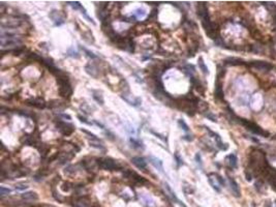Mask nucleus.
<instances>
[{"instance_id":"obj_46","label":"nucleus","mask_w":276,"mask_h":207,"mask_svg":"<svg viewBox=\"0 0 276 207\" xmlns=\"http://www.w3.org/2000/svg\"><path fill=\"white\" fill-rule=\"evenodd\" d=\"M272 15H273V17H274V19L276 20V11H274V13H272Z\"/></svg>"},{"instance_id":"obj_30","label":"nucleus","mask_w":276,"mask_h":207,"mask_svg":"<svg viewBox=\"0 0 276 207\" xmlns=\"http://www.w3.org/2000/svg\"><path fill=\"white\" fill-rule=\"evenodd\" d=\"M130 143L132 144V146H134V148H144V146H143V143L141 141H138V140L136 139H132V138H130Z\"/></svg>"},{"instance_id":"obj_20","label":"nucleus","mask_w":276,"mask_h":207,"mask_svg":"<svg viewBox=\"0 0 276 207\" xmlns=\"http://www.w3.org/2000/svg\"><path fill=\"white\" fill-rule=\"evenodd\" d=\"M59 157V161H60V163L61 164H65L66 162H68V161H70V159L74 157V153L71 152H62L60 153V154L58 155Z\"/></svg>"},{"instance_id":"obj_48","label":"nucleus","mask_w":276,"mask_h":207,"mask_svg":"<svg viewBox=\"0 0 276 207\" xmlns=\"http://www.w3.org/2000/svg\"><path fill=\"white\" fill-rule=\"evenodd\" d=\"M275 204H276V201H275Z\"/></svg>"},{"instance_id":"obj_9","label":"nucleus","mask_w":276,"mask_h":207,"mask_svg":"<svg viewBox=\"0 0 276 207\" xmlns=\"http://www.w3.org/2000/svg\"><path fill=\"white\" fill-rule=\"evenodd\" d=\"M121 98H122L127 104H129L130 106H134V107H137V106L141 105V102H142V100H141L140 98H134V96H132L130 93H126V92L122 93Z\"/></svg>"},{"instance_id":"obj_45","label":"nucleus","mask_w":276,"mask_h":207,"mask_svg":"<svg viewBox=\"0 0 276 207\" xmlns=\"http://www.w3.org/2000/svg\"><path fill=\"white\" fill-rule=\"evenodd\" d=\"M183 139H184V140H187V141H193V138L191 136H184V137H183Z\"/></svg>"},{"instance_id":"obj_34","label":"nucleus","mask_w":276,"mask_h":207,"mask_svg":"<svg viewBox=\"0 0 276 207\" xmlns=\"http://www.w3.org/2000/svg\"><path fill=\"white\" fill-rule=\"evenodd\" d=\"M9 193H11V189H5L4 187H0V196L2 197V198L6 196V195H8Z\"/></svg>"},{"instance_id":"obj_3","label":"nucleus","mask_w":276,"mask_h":207,"mask_svg":"<svg viewBox=\"0 0 276 207\" xmlns=\"http://www.w3.org/2000/svg\"><path fill=\"white\" fill-rule=\"evenodd\" d=\"M97 165L99 168L104 169V170L116 171V170H120V169H121V166L116 162L115 159H110V157H104V159H97Z\"/></svg>"},{"instance_id":"obj_6","label":"nucleus","mask_w":276,"mask_h":207,"mask_svg":"<svg viewBox=\"0 0 276 207\" xmlns=\"http://www.w3.org/2000/svg\"><path fill=\"white\" fill-rule=\"evenodd\" d=\"M49 17L52 19L55 26H60L65 22V17H64V15L62 14L61 11H53L52 13L49 15Z\"/></svg>"},{"instance_id":"obj_27","label":"nucleus","mask_w":276,"mask_h":207,"mask_svg":"<svg viewBox=\"0 0 276 207\" xmlns=\"http://www.w3.org/2000/svg\"><path fill=\"white\" fill-rule=\"evenodd\" d=\"M67 4L69 5V6L73 7L74 9H79V11L83 7L79 1H67Z\"/></svg>"},{"instance_id":"obj_10","label":"nucleus","mask_w":276,"mask_h":207,"mask_svg":"<svg viewBox=\"0 0 276 207\" xmlns=\"http://www.w3.org/2000/svg\"><path fill=\"white\" fill-rule=\"evenodd\" d=\"M163 187H165V193H167V197H169V198H170L171 200L174 201V202H176V203H178V204L180 205L181 207H186L185 205H184L183 203L181 202V201H180L178 198H177L176 194H175L174 192H173V189H171V187H170L169 185H167V183H165H165H163Z\"/></svg>"},{"instance_id":"obj_19","label":"nucleus","mask_w":276,"mask_h":207,"mask_svg":"<svg viewBox=\"0 0 276 207\" xmlns=\"http://www.w3.org/2000/svg\"><path fill=\"white\" fill-rule=\"evenodd\" d=\"M224 63L229 64V65H242L244 64V61L240 58H236V57H230L224 60Z\"/></svg>"},{"instance_id":"obj_24","label":"nucleus","mask_w":276,"mask_h":207,"mask_svg":"<svg viewBox=\"0 0 276 207\" xmlns=\"http://www.w3.org/2000/svg\"><path fill=\"white\" fill-rule=\"evenodd\" d=\"M92 93H93V98H94L96 102L99 104L100 106H104V98H102V92H99V91H94L93 90L92 91Z\"/></svg>"},{"instance_id":"obj_31","label":"nucleus","mask_w":276,"mask_h":207,"mask_svg":"<svg viewBox=\"0 0 276 207\" xmlns=\"http://www.w3.org/2000/svg\"><path fill=\"white\" fill-rule=\"evenodd\" d=\"M134 15L137 17V18H143V17H144V16H145V15H146L145 9H143V8H138L136 11H134Z\"/></svg>"},{"instance_id":"obj_5","label":"nucleus","mask_w":276,"mask_h":207,"mask_svg":"<svg viewBox=\"0 0 276 207\" xmlns=\"http://www.w3.org/2000/svg\"><path fill=\"white\" fill-rule=\"evenodd\" d=\"M56 128L63 136H69V135L73 134L74 131H75V125L71 124V123L65 122V121H61V120H59L58 122L56 123Z\"/></svg>"},{"instance_id":"obj_15","label":"nucleus","mask_w":276,"mask_h":207,"mask_svg":"<svg viewBox=\"0 0 276 207\" xmlns=\"http://www.w3.org/2000/svg\"><path fill=\"white\" fill-rule=\"evenodd\" d=\"M131 163L138 169H141V170L145 169L146 166H147V163H146V161L143 157H132L131 159Z\"/></svg>"},{"instance_id":"obj_11","label":"nucleus","mask_w":276,"mask_h":207,"mask_svg":"<svg viewBox=\"0 0 276 207\" xmlns=\"http://www.w3.org/2000/svg\"><path fill=\"white\" fill-rule=\"evenodd\" d=\"M250 65L256 68V69L264 71V72L270 71L272 68V64H270L269 62H266V61H252L250 63Z\"/></svg>"},{"instance_id":"obj_33","label":"nucleus","mask_w":276,"mask_h":207,"mask_svg":"<svg viewBox=\"0 0 276 207\" xmlns=\"http://www.w3.org/2000/svg\"><path fill=\"white\" fill-rule=\"evenodd\" d=\"M39 152H41V154L46 155L48 152V150H49V147H48L46 144H41V147H39Z\"/></svg>"},{"instance_id":"obj_29","label":"nucleus","mask_w":276,"mask_h":207,"mask_svg":"<svg viewBox=\"0 0 276 207\" xmlns=\"http://www.w3.org/2000/svg\"><path fill=\"white\" fill-rule=\"evenodd\" d=\"M65 174H67V175H73V174H75L76 172H77V167L76 166H68L67 168L65 169Z\"/></svg>"},{"instance_id":"obj_47","label":"nucleus","mask_w":276,"mask_h":207,"mask_svg":"<svg viewBox=\"0 0 276 207\" xmlns=\"http://www.w3.org/2000/svg\"><path fill=\"white\" fill-rule=\"evenodd\" d=\"M39 207H49V206H47V205H39Z\"/></svg>"},{"instance_id":"obj_21","label":"nucleus","mask_w":276,"mask_h":207,"mask_svg":"<svg viewBox=\"0 0 276 207\" xmlns=\"http://www.w3.org/2000/svg\"><path fill=\"white\" fill-rule=\"evenodd\" d=\"M226 162H228V165H229L231 168H236L237 167V156L236 154L232 153V154L228 155L226 156Z\"/></svg>"},{"instance_id":"obj_25","label":"nucleus","mask_w":276,"mask_h":207,"mask_svg":"<svg viewBox=\"0 0 276 207\" xmlns=\"http://www.w3.org/2000/svg\"><path fill=\"white\" fill-rule=\"evenodd\" d=\"M199 66L200 68H201V71L203 72L205 75H208L209 74V71H208V67H207V65L205 64V62H204L203 58H199Z\"/></svg>"},{"instance_id":"obj_40","label":"nucleus","mask_w":276,"mask_h":207,"mask_svg":"<svg viewBox=\"0 0 276 207\" xmlns=\"http://www.w3.org/2000/svg\"><path fill=\"white\" fill-rule=\"evenodd\" d=\"M62 189H63L64 192H68L70 189V183L69 182H64L63 185H62Z\"/></svg>"},{"instance_id":"obj_1","label":"nucleus","mask_w":276,"mask_h":207,"mask_svg":"<svg viewBox=\"0 0 276 207\" xmlns=\"http://www.w3.org/2000/svg\"><path fill=\"white\" fill-rule=\"evenodd\" d=\"M57 84L59 86V94L62 96V98H69L73 94V89H71V85L69 83V80L66 77V75L64 73H62L61 75L57 76Z\"/></svg>"},{"instance_id":"obj_16","label":"nucleus","mask_w":276,"mask_h":207,"mask_svg":"<svg viewBox=\"0 0 276 207\" xmlns=\"http://www.w3.org/2000/svg\"><path fill=\"white\" fill-rule=\"evenodd\" d=\"M228 179H229L230 187H231V189H232V192H233L234 196H235L236 198H239L240 197V189H239V187H238V185H237V182H236L232 177H229Z\"/></svg>"},{"instance_id":"obj_14","label":"nucleus","mask_w":276,"mask_h":207,"mask_svg":"<svg viewBox=\"0 0 276 207\" xmlns=\"http://www.w3.org/2000/svg\"><path fill=\"white\" fill-rule=\"evenodd\" d=\"M21 198L24 201H28V202H33L39 199V195L35 192H27L21 195Z\"/></svg>"},{"instance_id":"obj_18","label":"nucleus","mask_w":276,"mask_h":207,"mask_svg":"<svg viewBox=\"0 0 276 207\" xmlns=\"http://www.w3.org/2000/svg\"><path fill=\"white\" fill-rule=\"evenodd\" d=\"M85 69H86V73L88 74V75H90L91 77L93 78H97L98 76V71H97V67L94 65V64H87L86 67H85Z\"/></svg>"},{"instance_id":"obj_36","label":"nucleus","mask_w":276,"mask_h":207,"mask_svg":"<svg viewBox=\"0 0 276 207\" xmlns=\"http://www.w3.org/2000/svg\"><path fill=\"white\" fill-rule=\"evenodd\" d=\"M175 159H176L177 161V164H178V167H180L181 165H183V159L180 157V155H179V153H175Z\"/></svg>"},{"instance_id":"obj_26","label":"nucleus","mask_w":276,"mask_h":207,"mask_svg":"<svg viewBox=\"0 0 276 207\" xmlns=\"http://www.w3.org/2000/svg\"><path fill=\"white\" fill-rule=\"evenodd\" d=\"M184 72H185L189 77H191V76L195 74V66L191 65V64H187V65L184 67Z\"/></svg>"},{"instance_id":"obj_42","label":"nucleus","mask_w":276,"mask_h":207,"mask_svg":"<svg viewBox=\"0 0 276 207\" xmlns=\"http://www.w3.org/2000/svg\"><path fill=\"white\" fill-rule=\"evenodd\" d=\"M78 118H79L80 120H81V122H84V123H86V124H88V125H91V124H92V123H91V122H88V121H87L86 119L84 118V117L80 116V115H79V116H78Z\"/></svg>"},{"instance_id":"obj_32","label":"nucleus","mask_w":276,"mask_h":207,"mask_svg":"<svg viewBox=\"0 0 276 207\" xmlns=\"http://www.w3.org/2000/svg\"><path fill=\"white\" fill-rule=\"evenodd\" d=\"M157 15H158V11H157V8H153L151 11V13L149 14V16H148V20H153V19H156Z\"/></svg>"},{"instance_id":"obj_43","label":"nucleus","mask_w":276,"mask_h":207,"mask_svg":"<svg viewBox=\"0 0 276 207\" xmlns=\"http://www.w3.org/2000/svg\"><path fill=\"white\" fill-rule=\"evenodd\" d=\"M195 161H197L198 164H200V165L202 164V159H201V155H200V153H197V154H195Z\"/></svg>"},{"instance_id":"obj_37","label":"nucleus","mask_w":276,"mask_h":207,"mask_svg":"<svg viewBox=\"0 0 276 207\" xmlns=\"http://www.w3.org/2000/svg\"><path fill=\"white\" fill-rule=\"evenodd\" d=\"M16 189L23 191V189H28V185H26V183H18V185H16Z\"/></svg>"},{"instance_id":"obj_35","label":"nucleus","mask_w":276,"mask_h":207,"mask_svg":"<svg viewBox=\"0 0 276 207\" xmlns=\"http://www.w3.org/2000/svg\"><path fill=\"white\" fill-rule=\"evenodd\" d=\"M184 185H186V187H183V189H184V193L185 194H190V193H193V189L191 187V185H188V183H184Z\"/></svg>"},{"instance_id":"obj_44","label":"nucleus","mask_w":276,"mask_h":207,"mask_svg":"<svg viewBox=\"0 0 276 207\" xmlns=\"http://www.w3.org/2000/svg\"><path fill=\"white\" fill-rule=\"evenodd\" d=\"M246 179H247V181H251V180H252V175L249 174L248 172H246Z\"/></svg>"},{"instance_id":"obj_7","label":"nucleus","mask_w":276,"mask_h":207,"mask_svg":"<svg viewBox=\"0 0 276 207\" xmlns=\"http://www.w3.org/2000/svg\"><path fill=\"white\" fill-rule=\"evenodd\" d=\"M102 31H104V33L106 34V36H109L110 39H112V41H114V39L117 37V34H116L115 30H114L113 26L111 25V23H110V22H108V21H106V22H102Z\"/></svg>"},{"instance_id":"obj_38","label":"nucleus","mask_w":276,"mask_h":207,"mask_svg":"<svg viewBox=\"0 0 276 207\" xmlns=\"http://www.w3.org/2000/svg\"><path fill=\"white\" fill-rule=\"evenodd\" d=\"M83 49L84 51H85V53L87 54V56L88 57H91V58H97V56L94 54V53H92V52H90L89 50H87V49H85V48H82Z\"/></svg>"},{"instance_id":"obj_13","label":"nucleus","mask_w":276,"mask_h":207,"mask_svg":"<svg viewBox=\"0 0 276 207\" xmlns=\"http://www.w3.org/2000/svg\"><path fill=\"white\" fill-rule=\"evenodd\" d=\"M148 159H149V163L154 167V168L157 169L160 173H163V162H161L160 159H157V157L152 156V155L148 156Z\"/></svg>"},{"instance_id":"obj_23","label":"nucleus","mask_w":276,"mask_h":207,"mask_svg":"<svg viewBox=\"0 0 276 207\" xmlns=\"http://www.w3.org/2000/svg\"><path fill=\"white\" fill-rule=\"evenodd\" d=\"M215 96L218 98V100H223L224 94H223V90H222V87L220 83H217L216 84V87H215Z\"/></svg>"},{"instance_id":"obj_28","label":"nucleus","mask_w":276,"mask_h":207,"mask_svg":"<svg viewBox=\"0 0 276 207\" xmlns=\"http://www.w3.org/2000/svg\"><path fill=\"white\" fill-rule=\"evenodd\" d=\"M178 125L184 131V132H186V133L189 132V128H188V125L186 124V122L183 120V119H179V120H178Z\"/></svg>"},{"instance_id":"obj_22","label":"nucleus","mask_w":276,"mask_h":207,"mask_svg":"<svg viewBox=\"0 0 276 207\" xmlns=\"http://www.w3.org/2000/svg\"><path fill=\"white\" fill-rule=\"evenodd\" d=\"M89 144H90V146L97 148V149H104L102 141H100L98 138H96V139H90L89 140Z\"/></svg>"},{"instance_id":"obj_4","label":"nucleus","mask_w":276,"mask_h":207,"mask_svg":"<svg viewBox=\"0 0 276 207\" xmlns=\"http://www.w3.org/2000/svg\"><path fill=\"white\" fill-rule=\"evenodd\" d=\"M22 24V21L18 19L17 17H2L1 19V27L2 28H17Z\"/></svg>"},{"instance_id":"obj_2","label":"nucleus","mask_w":276,"mask_h":207,"mask_svg":"<svg viewBox=\"0 0 276 207\" xmlns=\"http://www.w3.org/2000/svg\"><path fill=\"white\" fill-rule=\"evenodd\" d=\"M237 122H239L240 124L244 125L245 128H247V130L249 131V132H251L252 134L254 135H258V136H263V137H267L268 136V133L265 132V131L263 130V128H261L258 125H256V123L251 122V121L249 120H246V119H243V118H239V117H237Z\"/></svg>"},{"instance_id":"obj_17","label":"nucleus","mask_w":276,"mask_h":207,"mask_svg":"<svg viewBox=\"0 0 276 207\" xmlns=\"http://www.w3.org/2000/svg\"><path fill=\"white\" fill-rule=\"evenodd\" d=\"M74 207H91L90 201L86 198H79L74 202Z\"/></svg>"},{"instance_id":"obj_41","label":"nucleus","mask_w":276,"mask_h":207,"mask_svg":"<svg viewBox=\"0 0 276 207\" xmlns=\"http://www.w3.org/2000/svg\"><path fill=\"white\" fill-rule=\"evenodd\" d=\"M252 47H254V49H252V51H254V52H256V53L262 52V51H263V49H262V47H261V46H260V47H258V45H254V46H252Z\"/></svg>"},{"instance_id":"obj_12","label":"nucleus","mask_w":276,"mask_h":207,"mask_svg":"<svg viewBox=\"0 0 276 207\" xmlns=\"http://www.w3.org/2000/svg\"><path fill=\"white\" fill-rule=\"evenodd\" d=\"M26 104L32 107L39 108V109H43L46 107V102L43 98H31V100H26Z\"/></svg>"},{"instance_id":"obj_39","label":"nucleus","mask_w":276,"mask_h":207,"mask_svg":"<svg viewBox=\"0 0 276 207\" xmlns=\"http://www.w3.org/2000/svg\"><path fill=\"white\" fill-rule=\"evenodd\" d=\"M206 117H207V118L210 119L211 121H214V122H216V121H217V120H216V117H215L214 115H213V114L211 113V112H207Z\"/></svg>"},{"instance_id":"obj_8","label":"nucleus","mask_w":276,"mask_h":207,"mask_svg":"<svg viewBox=\"0 0 276 207\" xmlns=\"http://www.w3.org/2000/svg\"><path fill=\"white\" fill-rule=\"evenodd\" d=\"M208 181L209 183H210V185L212 187L213 189H215V191L217 192V193H220V187H221V185H220L219 180H218V175L217 174H214V173H211L208 175Z\"/></svg>"}]
</instances>
